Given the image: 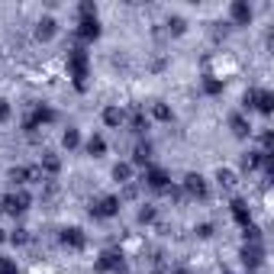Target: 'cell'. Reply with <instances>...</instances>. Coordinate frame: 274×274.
I'll use <instances>...</instances> for the list:
<instances>
[{
    "label": "cell",
    "instance_id": "6da1fadb",
    "mask_svg": "<svg viewBox=\"0 0 274 274\" xmlns=\"http://www.w3.org/2000/svg\"><path fill=\"white\" fill-rule=\"evenodd\" d=\"M68 75L75 78V87L84 90V78H87V52L81 49V45H75V49L68 52Z\"/></svg>",
    "mask_w": 274,
    "mask_h": 274
},
{
    "label": "cell",
    "instance_id": "7a4b0ae2",
    "mask_svg": "<svg viewBox=\"0 0 274 274\" xmlns=\"http://www.w3.org/2000/svg\"><path fill=\"white\" fill-rule=\"evenodd\" d=\"M78 39L81 42H90V39H97V35H100V20L97 16H84V20H81L78 23Z\"/></svg>",
    "mask_w": 274,
    "mask_h": 274
},
{
    "label": "cell",
    "instance_id": "3957f363",
    "mask_svg": "<svg viewBox=\"0 0 274 274\" xmlns=\"http://www.w3.org/2000/svg\"><path fill=\"white\" fill-rule=\"evenodd\" d=\"M90 213L94 216H116L120 213V197H103L97 204H90Z\"/></svg>",
    "mask_w": 274,
    "mask_h": 274
},
{
    "label": "cell",
    "instance_id": "277c9868",
    "mask_svg": "<svg viewBox=\"0 0 274 274\" xmlns=\"http://www.w3.org/2000/svg\"><path fill=\"white\" fill-rule=\"evenodd\" d=\"M229 16H232L235 26H248V23H252V7H248L245 0H235L229 7Z\"/></svg>",
    "mask_w": 274,
    "mask_h": 274
},
{
    "label": "cell",
    "instance_id": "5b68a950",
    "mask_svg": "<svg viewBox=\"0 0 274 274\" xmlns=\"http://www.w3.org/2000/svg\"><path fill=\"white\" fill-rule=\"evenodd\" d=\"M29 204H32V197L26 194V190H16V194H10V197H7V207H4V210H10V213H23V210H29Z\"/></svg>",
    "mask_w": 274,
    "mask_h": 274
},
{
    "label": "cell",
    "instance_id": "8992f818",
    "mask_svg": "<svg viewBox=\"0 0 274 274\" xmlns=\"http://www.w3.org/2000/svg\"><path fill=\"white\" fill-rule=\"evenodd\" d=\"M94 268H97V271H120L123 268V252H103Z\"/></svg>",
    "mask_w": 274,
    "mask_h": 274
},
{
    "label": "cell",
    "instance_id": "52a82bcc",
    "mask_svg": "<svg viewBox=\"0 0 274 274\" xmlns=\"http://www.w3.org/2000/svg\"><path fill=\"white\" fill-rule=\"evenodd\" d=\"M184 190H187L190 197H200V200H204V197H207V181H204L200 174H187V177H184Z\"/></svg>",
    "mask_w": 274,
    "mask_h": 274
},
{
    "label": "cell",
    "instance_id": "ba28073f",
    "mask_svg": "<svg viewBox=\"0 0 274 274\" xmlns=\"http://www.w3.org/2000/svg\"><path fill=\"white\" fill-rule=\"evenodd\" d=\"M58 32V23L52 20V16H42L39 23H35V39H42V42H49L52 35Z\"/></svg>",
    "mask_w": 274,
    "mask_h": 274
},
{
    "label": "cell",
    "instance_id": "9c48e42d",
    "mask_svg": "<svg viewBox=\"0 0 274 274\" xmlns=\"http://www.w3.org/2000/svg\"><path fill=\"white\" fill-rule=\"evenodd\" d=\"M145 184L155 187V190H165L168 187V174H165L161 168H145Z\"/></svg>",
    "mask_w": 274,
    "mask_h": 274
},
{
    "label": "cell",
    "instance_id": "30bf717a",
    "mask_svg": "<svg viewBox=\"0 0 274 274\" xmlns=\"http://www.w3.org/2000/svg\"><path fill=\"white\" fill-rule=\"evenodd\" d=\"M62 242L65 245H71V248H84V242H87V235L78 229V226H71V229H65L62 232Z\"/></svg>",
    "mask_w": 274,
    "mask_h": 274
},
{
    "label": "cell",
    "instance_id": "8fae6325",
    "mask_svg": "<svg viewBox=\"0 0 274 274\" xmlns=\"http://www.w3.org/2000/svg\"><path fill=\"white\" fill-rule=\"evenodd\" d=\"M232 220L239 223L242 229H245L248 223H252V213H248V207H245V200H232Z\"/></svg>",
    "mask_w": 274,
    "mask_h": 274
},
{
    "label": "cell",
    "instance_id": "7c38bea8",
    "mask_svg": "<svg viewBox=\"0 0 274 274\" xmlns=\"http://www.w3.org/2000/svg\"><path fill=\"white\" fill-rule=\"evenodd\" d=\"M229 126H232V136H239V139H248L252 136V126H248V120L242 113H235L232 120H229Z\"/></svg>",
    "mask_w": 274,
    "mask_h": 274
},
{
    "label": "cell",
    "instance_id": "4fadbf2b",
    "mask_svg": "<svg viewBox=\"0 0 274 274\" xmlns=\"http://www.w3.org/2000/svg\"><path fill=\"white\" fill-rule=\"evenodd\" d=\"M255 106L261 113H271L274 110V94L271 90H255Z\"/></svg>",
    "mask_w": 274,
    "mask_h": 274
},
{
    "label": "cell",
    "instance_id": "5bb4252c",
    "mask_svg": "<svg viewBox=\"0 0 274 274\" xmlns=\"http://www.w3.org/2000/svg\"><path fill=\"white\" fill-rule=\"evenodd\" d=\"M242 261H245L248 268H258V265H261V248H258L255 242L245 245V248H242Z\"/></svg>",
    "mask_w": 274,
    "mask_h": 274
},
{
    "label": "cell",
    "instance_id": "9a60e30c",
    "mask_svg": "<svg viewBox=\"0 0 274 274\" xmlns=\"http://www.w3.org/2000/svg\"><path fill=\"white\" fill-rule=\"evenodd\" d=\"M39 168H42V174H58V171H62V161H58V155L45 152V155H42V165H39Z\"/></svg>",
    "mask_w": 274,
    "mask_h": 274
},
{
    "label": "cell",
    "instance_id": "2e32d148",
    "mask_svg": "<svg viewBox=\"0 0 274 274\" xmlns=\"http://www.w3.org/2000/svg\"><path fill=\"white\" fill-rule=\"evenodd\" d=\"M103 123L110 126V129H116V126L123 123V110H120V106H106V110H103Z\"/></svg>",
    "mask_w": 274,
    "mask_h": 274
},
{
    "label": "cell",
    "instance_id": "e0dca14e",
    "mask_svg": "<svg viewBox=\"0 0 274 274\" xmlns=\"http://www.w3.org/2000/svg\"><path fill=\"white\" fill-rule=\"evenodd\" d=\"M261 161H265V152H245L242 155V168H248V171L261 168Z\"/></svg>",
    "mask_w": 274,
    "mask_h": 274
},
{
    "label": "cell",
    "instance_id": "ac0fdd59",
    "mask_svg": "<svg viewBox=\"0 0 274 274\" xmlns=\"http://www.w3.org/2000/svg\"><path fill=\"white\" fill-rule=\"evenodd\" d=\"M133 161H136V165H149V161H152V145H149V142H139V145H136Z\"/></svg>",
    "mask_w": 274,
    "mask_h": 274
},
{
    "label": "cell",
    "instance_id": "d6986e66",
    "mask_svg": "<svg viewBox=\"0 0 274 274\" xmlns=\"http://www.w3.org/2000/svg\"><path fill=\"white\" fill-rule=\"evenodd\" d=\"M152 116H155L158 123H171V116H174V113H171V106H168V103H155V106H152Z\"/></svg>",
    "mask_w": 274,
    "mask_h": 274
},
{
    "label": "cell",
    "instance_id": "ffe728a7",
    "mask_svg": "<svg viewBox=\"0 0 274 274\" xmlns=\"http://www.w3.org/2000/svg\"><path fill=\"white\" fill-rule=\"evenodd\" d=\"M113 177H116L120 184H129V181H133V168H129L126 161H120V165L113 168Z\"/></svg>",
    "mask_w": 274,
    "mask_h": 274
},
{
    "label": "cell",
    "instance_id": "44dd1931",
    "mask_svg": "<svg viewBox=\"0 0 274 274\" xmlns=\"http://www.w3.org/2000/svg\"><path fill=\"white\" fill-rule=\"evenodd\" d=\"M7 177H10L13 184H29V168H10Z\"/></svg>",
    "mask_w": 274,
    "mask_h": 274
},
{
    "label": "cell",
    "instance_id": "7402d4cb",
    "mask_svg": "<svg viewBox=\"0 0 274 274\" xmlns=\"http://www.w3.org/2000/svg\"><path fill=\"white\" fill-rule=\"evenodd\" d=\"M184 29H187V20H184V16H168V32L181 35Z\"/></svg>",
    "mask_w": 274,
    "mask_h": 274
},
{
    "label": "cell",
    "instance_id": "603a6c76",
    "mask_svg": "<svg viewBox=\"0 0 274 274\" xmlns=\"http://www.w3.org/2000/svg\"><path fill=\"white\" fill-rule=\"evenodd\" d=\"M204 90H207V94H223V81L213 78V75H207V78H204Z\"/></svg>",
    "mask_w": 274,
    "mask_h": 274
},
{
    "label": "cell",
    "instance_id": "cb8c5ba5",
    "mask_svg": "<svg viewBox=\"0 0 274 274\" xmlns=\"http://www.w3.org/2000/svg\"><path fill=\"white\" fill-rule=\"evenodd\" d=\"M87 152H90V155H103V152H106V142H103L100 136L87 139Z\"/></svg>",
    "mask_w": 274,
    "mask_h": 274
},
{
    "label": "cell",
    "instance_id": "d4e9b609",
    "mask_svg": "<svg viewBox=\"0 0 274 274\" xmlns=\"http://www.w3.org/2000/svg\"><path fill=\"white\" fill-rule=\"evenodd\" d=\"M145 129H149V116L145 113H136L133 116V133H145Z\"/></svg>",
    "mask_w": 274,
    "mask_h": 274
},
{
    "label": "cell",
    "instance_id": "484cf974",
    "mask_svg": "<svg viewBox=\"0 0 274 274\" xmlns=\"http://www.w3.org/2000/svg\"><path fill=\"white\" fill-rule=\"evenodd\" d=\"M0 274H16V261L7 258V255H0Z\"/></svg>",
    "mask_w": 274,
    "mask_h": 274
},
{
    "label": "cell",
    "instance_id": "4316f807",
    "mask_svg": "<svg viewBox=\"0 0 274 274\" xmlns=\"http://www.w3.org/2000/svg\"><path fill=\"white\" fill-rule=\"evenodd\" d=\"M62 142H65V149H75L78 142H81V136H78V129H68V133L62 136Z\"/></svg>",
    "mask_w": 274,
    "mask_h": 274
},
{
    "label": "cell",
    "instance_id": "83f0119b",
    "mask_svg": "<svg viewBox=\"0 0 274 274\" xmlns=\"http://www.w3.org/2000/svg\"><path fill=\"white\" fill-rule=\"evenodd\" d=\"M78 13H81V20H84V16H97V4H90V0H84V4L78 7Z\"/></svg>",
    "mask_w": 274,
    "mask_h": 274
},
{
    "label": "cell",
    "instance_id": "f1b7e54d",
    "mask_svg": "<svg viewBox=\"0 0 274 274\" xmlns=\"http://www.w3.org/2000/svg\"><path fill=\"white\" fill-rule=\"evenodd\" d=\"M216 181H220L223 187H232V184H235V174H232V171H223V168H220V171H216Z\"/></svg>",
    "mask_w": 274,
    "mask_h": 274
},
{
    "label": "cell",
    "instance_id": "f546056e",
    "mask_svg": "<svg viewBox=\"0 0 274 274\" xmlns=\"http://www.w3.org/2000/svg\"><path fill=\"white\" fill-rule=\"evenodd\" d=\"M155 220V207H142L139 210V223H152Z\"/></svg>",
    "mask_w": 274,
    "mask_h": 274
},
{
    "label": "cell",
    "instance_id": "4dcf8cb0",
    "mask_svg": "<svg viewBox=\"0 0 274 274\" xmlns=\"http://www.w3.org/2000/svg\"><path fill=\"white\" fill-rule=\"evenodd\" d=\"M10 239H13L16 245H23V242H29V229H16L13 235H10Z\"/></svg>",
    "mask_w": 274,
    "mask_h": 274
},
{
    "label": "cell",
    "instance_id": "1f68e13d",
    "mask_svg": "<svg viewBox=\"0 0 274 274\" xmlns=\"http://www.w3.org/2000/svg\"><path fill=\"white\" fill-rule=\"evenodd\" d=\"M197 235H200V239H210V235H213V226H210V223L197 226Z\"/></svg>",
    "mask_w": 274,
    "mask_h": 274
},
{
    "label": "cell",
    "instance_id": "d6a6232c",
    "mask_svg": "<svg viewBox=\"0 0 274 274\" xmlns=\"http://www.w3.org/2000/svg\"><path fill=\"white\" fill-rule=\"evenodd\" d=\"M4 120H10V103L0 100V123H4Z\"/></svg>",
    "mask_w": 274,
    "mask_h": 274
},
{
    "label": "cell",
    "instance_id": "836d02e7",
    "mask_svg": "<svg viewBox=\"0 0 274 274\" xmlns=\"http://www.w3.org/2000/svg\"><path fill=\"white\" fill-rule=\"evenodd\" d=\"M4 207H7V197H4V194H0V210H4Z\"/></svg>",
    "mask_w": 274,
    "mask_h": 274
},
{
    "label": "cell",
    "instance_id": "e575fe53",
    "mask_svg": "<svg viewBox=\"0 0 274 274\" xmlns=\"http://www.w3.org/2000/svg\"><path fill=\"white\" fill-rule=\"evenodd\" d=\"M0 242H4V229H0Z\"/></svg>",
    "mask_w": 274,
    "mask_h": 274
}]
</instances>
